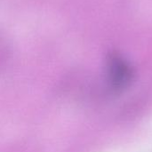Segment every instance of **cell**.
<instances>
[{
    "label": "cell",
    "instance_id": "cell-1",
    "mask_svg": "<svg viewBox=\"0 0 152 152\" xmlns=\"http://www.w3.org/2000/svg\"><path fill=\"white\" fill-rule=\"evenodd\" d=\"M108 76L112 88L121 91L132 81L133 72L128 63L119 55L111 54L108 61Z\"/></svg>",
    "mask_w": 152,
    "mask_h": 152
}]
</instances>
